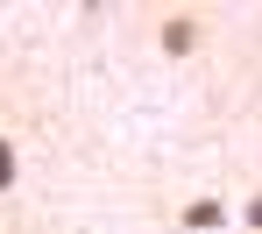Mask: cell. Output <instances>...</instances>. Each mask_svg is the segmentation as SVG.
<instances>
[{
  "mask_svg": "<svg viewBox=\"0 0 262 234\" xmlns=\"http://www.w3.org/2000/svg\"><path fill=\"white\" fill-rule=\"evenodd\" d=\"M7 185H14V142L0 135V192H7Z\"/></svg>",
  "mask_w": 262,
  "mask_h": 234,
  "instance_id": "obj_2",
  "label": "cell"
},
{
  "mask_svg": "<svg viewBox=\"0 0 262 234\" xmlns=\"http://www.w3.org/2000/svg\"><path fill=\"white\" fill-rule=\"evenodd\" d=\"M199 29H206L199 14H163V50H170V57H184V50H199Z\"/></svg>",
  "mask_w": 262,
  "mask_h": 234,
  "instance_id": "obj_1",
  "label": "cell"
}]
</instances>
